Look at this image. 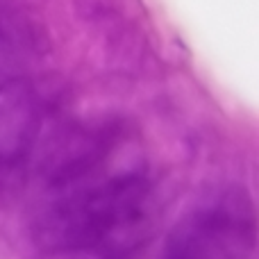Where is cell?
I'll list each match as a JSON object with an SVG mask.
<instances>
[{
	"instance_id": "1",
	"label": "cell",
	"mask_w": 259,
	"mask_h": 259,
	"mask_svg": "<svg viewBox=\"0 0 259 259\" xmlns=\"http://www.w3.org/2000/svg\"><path fill=\"white\" fill-rule=\"evenodd\" d=\"M150 189L137 178L105 182L53 205L34 221V241L44 250H77L127 237L150 219Z\"/></svg>"
},
{
	"instance_id": "2",
	"label": "cell",
	"mask_w": 259,
	"mask_h": 259,
	"mask_svg": "<svg viewBox=\"0 0 259 259\" xmlns=\"http://www.w3.org/2000/svg\"><path fill=\"white\" fill-rule=\"evenodd\" d=\"M34 134L30 96L18 87L0 89V159H16Z\"/></svg>"
}]
</instances>
